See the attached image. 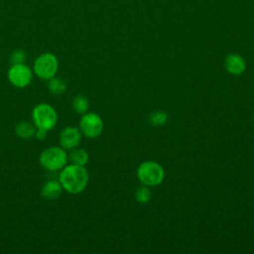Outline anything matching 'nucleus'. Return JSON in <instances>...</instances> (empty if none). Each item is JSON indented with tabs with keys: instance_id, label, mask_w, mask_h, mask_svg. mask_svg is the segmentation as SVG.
Wrapping results in <instances>:
<instances>
[{
	"instance_id": "nucleus-12",
	"label": "nucleus",
	"mask_w": 254,
	"mask_h": 254,
	"mask_svg": "<svg viewBox=\"0 0 254 254\" xmlns=\"http://www.w3.org/2000/svg\"><path fill=\"white\" fill-rule=\"evenodd\" d=\"M68 158L71 164L78 166H85L88 163L89 156L87 152L83 149H71V152L68 155Z\"/></svg>"
},
{
	"instance_id": "nucleus-18",
	"label": "nucleus",
	"mask_w": 254,
	"mask_h": 254,
	"mask_svg": "<svg viewBox=\"0 0 254 254\" xmlns=\"http://www.w3.org/2000/svg\"><path fill=\"white\" fill-rule=\"evenodd\" d=\"M47 130L45 129H41V128H36V132H35V136L38 140H44L47 137Z\"/></svg>"
},
{
	"instance_id": "nucleus-9",
	"label": "nucleus",
	"mask_w": 254,
	"mask_h": 254,
	"mask_svg": "<svg viewBox=\"0 0 254 254\" xmlns=\"http://www.w3.org/2000/svg\"><path fill=\"white\" fill-rule=\"evenodd\" d=\"M225 67L229 73L233 75H239L245 70L246 64L244 59L239 55L230 54L226 57Z\"/></svg>"
},
{
	"instance_id": "nucleus-10",
	"label": "nucleus",
	"mask_w": 254,
	"mask_h": 254,
	"mask_svg": "<svg viewBox=\"0 0 254 254\" xmlns=\"http://www.w3.org/2000/svg\"><path fill=\"white\" fill-rule=\"evenodd\" d=\"M63 190L64 189H63L60 181L50 180V181L46 182L44 184V186L42 187L41 193L44 198L53 200V199H57L61 196Z\"/></svg>"
},
{
	"instance_id": "nucleus-5",
	"label": "nucleus",
	"mask_w": 254,
	"mask_h": 254,
	"mask_svg": "<svg viewBox=\"0 0 254 254\" xmlns=\"http://www.w3.org/2000/svg\"><path fill=\"white\" fill-rule=\"evenodd\" d=\"M59 62L57 57L52 53L40 55L34 63V71L42 79L54 77L58 71Z\"/></svg>"
},
{
	"instance_id": "nucleus-11",
	"label": "nucleus",
	"mask_w": 254,
	"mask_h": 254,
	"mask_svg": "<svg viewBox=\"0 0 254 254\" xmlns=\"http://www.w3.org/2000/svg\"><path fill=\"white\" fill-rule=\"evenodd\" d=\"M35 132L36 126L27 121H21L15 126L16 135L22 139H30L35 136Z\"/></svg>"
},
{
	"instance_id": "nucleus-14",
	"label": "nucleus",
	"mask_w": 254,
	"mask_h": 254,
	"mask_svg": "<svg viewBox=\"0 0 254 254\" xmlns=\"http://www.w3.org/2000/svg\"><path fill=\"white\" fill-rule=\"evenodd\" d=\"M72 107L76 113L84 114L88 110L89 103L86 97H84L83 95H76L72 100Z\"/></svg>"
},
{
	"instance_id": "nucleus-16",
	"label": "nucleus",
	"mask_w": 254,
	"mask_h": 254,
	"mask_svg": "<svg viewBox=\"0 0 254 254\" xmlns=\"http://www.w3.org/2000/svg\"><path fill=\"white\" fill-rule=\"evenodd\" d=\"M168 117H167V114L163 111H157V112H154L151 116H150V122L153 124V125H156V126H160V125H163L166 123Z\"/></svg>"
},
{
	"instance_id": "nucleus-2",
	"label": "nucleus",
	"mask_w": 254,
	"mask_h": 254,
	"mask_svg": "<svg viewBox=\"0 0 254 254\" xmlns=\"http://www.w3.org/2000/svg\"><path fill=\"white\" fill-rule=\"evenodd\" d=\"M42 167L50 172L62 170L67 162V154L63 147H49L42 151L40 158Z\"/></svg>"
},
{
	"instance_id": "nucleus-7",
	"label": "nucleus",
	"mask_w": 254,
	"mask_h": 254,
	"mask_svg": "<svg viewBox=\"0 0 254 254\" xmlns=\"http://www.w3.org/2000/svg\"><path fill=\"white\" fill-rule=\"evenodd\" d=\"M7 76L12 85L23 88L31 83L33 73L32 69L25 64H16L10 66Z\"/></svg>"
},
{
	"instance_id": "nucleus-4",
	"label": "nucleus",
	"mask_w": 254,
	"mask_h": 254,
	"mask_svg": "<svg viewBox=\"0 0 254 254\" xmlns=\"http://www.w3.org/2000/svg\"><path fill=\"white\" fill-rule=\"evenodd\" d=\"M164 170L161 165L155 162H144L141 164L137 170V177L139 181L147 186H158L160 185L164 180Z\"/></svg>"
},
{
	"instance_id": "nucleus-8",
	"label": "nucleus",
	"mask_w": 254,
	"mask_h": 254,
	"mask_svg": "<svg viewBox=\"0 0 254 254\" xmlns=\"http://www.w3.org/2000/svg\"><path fill=\"white\" fill-rule=\"evenodd\" d=\"M81 132L78 128L73 126L64 127L60 133V145L64 150L75 148L81 140Z\"/></svg>"
},
{
	"instance_id": "nucleus-3",
	"label": "nucleus",
	"mask_w": 254,
	"mask_h": 254,
	"mask_svg": "<svg viewBox=\"0 0 254 254\" xmlns=\"http://www.w3.org/2000/svg\"><path fill=\"white\" fill-rule=\"evenodd\" d=\"M32 118L36 128L49 131L57 124L58 113L52 105L48 103H39L32 111Z\"/></svg>"
},
{
	"instance_id": "nucleus-17",
	"label": "nucleus",
	"mask_w": 254,
	"mask_h": 254,
	"mask_svg": "<svg viewBox=\"0 0 254 254\" xmlns=\"http://www.w3.org/2000/svg\"><path fill=\"white\" fill-rule=\"evenodd\" d=\"M10 61H11L12 64H24L25 61H26V54H25V52H23V51H21V50L14 51L13 54L11 55Z\"/></svg>"
},
{
	"instance_id": "nucleus-1",
	"label": "nucleus",
	"mask_w": 254,
	"mask_h": 254,
	"mask_svg": "<svg viewBox=\"0 0 254 254\" xmlns=\"http://www.w3.org/2000/svg\"><path fill=\"white\" fill-rule=\"evenodd\" d=\"M63 189L71 194L81 192L88 183V173L84 166L70 164L64 166L59 177Z\"/></svg>"
},
{
	"instance_id": "nucleus-19",
	"label": "nucleus",
	"mask_w": 254,
	"mask_h": 254,
	"mask_svg": "<svg viewBox=\"0 0 254 254\" xmlns=\"http://www.w3.org/2000/svg\"><path fill=\"white\" fill-rule=\"evenodd\" d=\"M253 118H254V113H253Z\"/></svg>"
},
{
	"instance_id": "nucleus-13",
	"label": "nucleus",
	"mask_w": 254,
	"mask_h": 254,
	"mask_svg": "<svg viewBox=\"0 0 254 254\" xmlns=\"http://www.w3.org/2000/svg\"><path fill=\"white\" fill-rule=\"evenodd\" d=\"M48 88L52 93L56 95H60L66 90V83L62 78L54 76L49 79Z\"/></svg>"
},
{
	"instance_id": "nucleus-6",
	"label": "nucleus",
	"mask_w": 254,
	"mask_h": 254,
	"mask_svg": "<svg viewBox=\"0 0 254 254\" xmlns=\"http://www.w3.org/2000/svg\"><path fill=\"white\" fill-rule=\"evenodd\" d=\"M79 130L87 138H97L102 133L103 121L95 113H84L79 121Z\"/></svg>"
},
{
	"instance_id": "nucleus-15",
	"label": "nucleus",
	"mask_w": 254,
	"mask_h": 254,
	"mask_svg": "<svg viewBox=\"0 0 254 254\" xmlns=\"http://www.w3.org/2000/svg\"><path fill=\"white\" fill-rule=\"evenodd\" d=\"M135 198L140 203H146L151 198V191L147 187H141L136 190Z\"/></svg>"
}]
</instances>
